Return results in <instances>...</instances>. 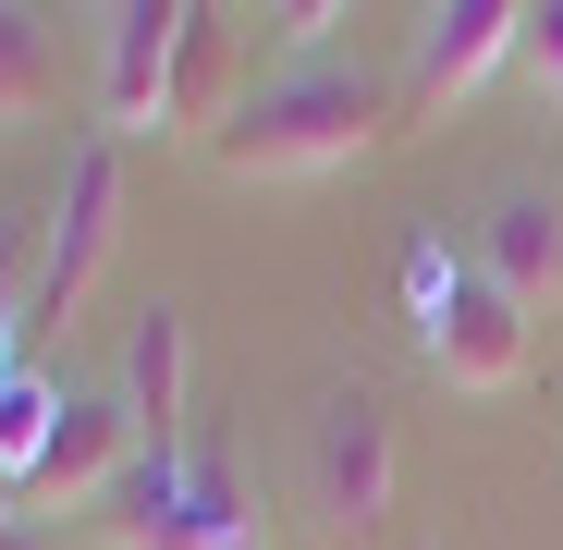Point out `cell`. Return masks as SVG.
<instances>
[{
    "label": "cell",
    "instance_id": "1",
    "mask_svg": "<svg viewBox=\"0 0 563 550\" xmlns=\"http://www.w3.org/2000/svg\"><path fill=\"white\" fill-rule=\"evenodd\" d=\"M393 111L405 99H380L355 61H295V74H269L257 99L221 123V171H245V183H319V171L380 147Z\"/></svg>",
    "mask_w": 563,
    "mask_h": 550
},
{
    "label": "cell",
    "instance_id": "2",
    "mask_svg": "<svg viewBox=\"0 0 563 550\" xmlns=\"http://www.w3.org/2000/svg\"><path fill=\"white\" fill-rule=\"evenodd\" d=\"M135 416H123V392H62V416H49V440L25 452V478H13V526H49V514H99L111 490H123V465H135Z\"/></svg>",
    "mask_w": 563,
    "mask_h": 550
},
{
    "label": "cell",
    "instance_id": "3",
    "mask_svg": "<svg viewBox=\"0 0 563 550\" xmlns=\"http://www.w3.org/2000/svg\"><path fill=\"white\" fill-rule=\"evenodd\" d=\"M111 233H123V147H111V135H86V147L62 159L49 245H37V294H25V318H37V330H62V318L86 306V282H99Z\"/></svg>",
    "mask_w": 563,
    "mask_h": 550
},
{
    "label": "cell",
    "instance_id": "4",
    "mask_svg": "<svg viewBox=\"0 0 563 550\" xmlns=\"http://www.w3.org/2000/svg\"><path fill=\"white\" fill-rule=\"evenodd\" d=\"M515 37H527V0H441L417 25V61H405V123H441L453 99H478L515 61Z\"/></svg>",
    "mask_w": 563,
    "mask_h": 550
},
{
    "label": "cell",
    "instance_id": "5",
    "mask_svg": "<svg viewBox=\"0 0 563 550\" xmlns=\"http://www.w3.org/2000/svg\"><path fill=\"white\" fill-rule=\"evenodd\" d=\"M429 367L453 392H515L527 380V306L490 282V269H453L429 294Z\"/></svg>",
    "mask_w": 563,
    "mask_h": 550
},
{
    "label": "cell",
    "instance_id": "6",
    "mask_svg": "<svg viewBox=\"0 0 563 550\" xmlns=\"http://www.w3.org/2000/svg\"><path fill=\"white\" fill-rule=\"evenodd\" d=\"M172 61H184V0H123L111 13V135H172Z\"/></svg>",
    "mask_w": 563,
    "mask_h": 550
},
{
    "label": "cell",
    "instance_id": "7",
    "mask_svg": "<svg viewBox=\"0 0 563 550\" xmlns=\"http://www.w3.org/2000/svg\"><path fill=\"white\" fill-rule=\"evenodd\" d=\"M319 514H331L343 538L393 514V416L367 404V392H343V404L319 416Z\"/></svg>",
    "mask_w": 563,
    "mask_h": 550
},
{
    "label": "cell",
    "instance_id": "8",
    "mask_svg": "<svg viewBox=\"0 0 563 550\" xmlns=\"http://www.w3.org/2000/svg\"><path fill=\"white\" fill-rule=\"evenodd\" d=\"M111 550H197V452H135L123 490L86 514Z\"/></svg>",
    "mask_w": 563,
    "mask_h": 550
},
{
    "label": "cell",
    "instance_id": "9",
    "mask_svg": "<svg viewBox=\"0 0 563 550\" xmlns=\"http://www.w3.org/2000/svg\"><path fill=\"white\" fill-rule=\"evenodd\" d=\"M123 416L147 452H184V306H159V294H147L135 355H123Z\"/></svg>",
    "mask_w": 563,
    "mask_h": 550
},
{
    "label": "cell",
    "instance_id": "10",
    "mask_svg": "<svg viewBox=\"0 0 563 550\" xmlns=\"http://www.w3.org/2000/svg\"><path fill=\"white\" fill-rule=\"evenodd\" d=\"M490 282H503L527 318L563 294V209H551V197H503V209H490Z\"/></svg>",
    "mask_w": 563,
    "mask_h": 550
},
{
    "label": "cell",
    "instance_id": "11",
    "mask_svg": "<svg viewBox=\"0 0 563 550\" xmlns=\"http://www.w3.org/2000/svg\"><path fill=\"white\" fill-rule=\"evenodd\" d=\"M221 86H233V13H209V0H184V61H172V135H209L221 147Z\"/></svg>",
    "mask_w": 563,
    "mask_h": 550
},
{
    "label": "cell",
    "instance_id": "12",
    "mask_svg": "<svg viewBox=\"0 0 563 550\" xmlns=\"http://www.w3.org/2000/svg\"><path fill=\"white\" fill-rule=\"evenodd\" d=\"M37 99H49V25L0 0V123H25Z\"/></svg>",
    "mask_w": 563,
    "mask_h": 550
},
{
    "label": "cell",
    "instance_id": "13",
    "mask_svg": "<svg viewBox=\"0 0 563 550\" xmlns=\"http://www.w3.org/2000/svg\"><path fill=\"white\" fill-rule=\"evenodd\" d=\"M197 550H257V514H245L221 452H197Z\"/></svg>",
    "mask_w": 563,
    "mask_h": 550
},
{
    "label": "cell",
    "instance_id": "14",
    "mask_svg": "<svg viewBox=\"0 0 563 550\" xmlns=\"http://www.w3.org/2000/svg\"><path fill=\"white\" fill-rule=\"evenodd\" d=\"M515 74L539 86V99H563V0H539V13H527V37H515Z\"/></svg>",
    "mask_w": 563,
    "mask_h": 550
},
{
    "label": "cell",
    "instance_id": "15",
    "mask_svg": "<svg viewBox=\"0 0 563 550\" xmlns=\"http://www.w3.org/2000/svg\"><path fill=\"white\" fill-rule=\"evenodd\" d=\"M0 550H49V526H0Z\"/></svg>",
    "mask_w": 563,
    "mask_h": 550
}]
</instances>
